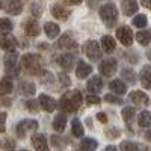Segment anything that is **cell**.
Segmentation results:
<instances>
[{"label": "cell", "instance_id": "obj_15", "mask_svg": "<svg viewBox=\"0 0 151 151\" xmlns=\"http://www.w3.org/2000/svg\"><path fill=\"white\" fill-rule=\"evenodd\" d=\"M139 79H141V83L144 86V89H151V65H145L141 70Z\"/></svg>", "mask_w": 151, "mask_h": 151}, {"label": "cell", "instance_id": "obj_2", "mask_svg": "<svg viewBox=\"0 0 151 151\" xmlns=\"http://www.w3.org/2000/svg\"><path fill=\"white\" fill-rule=\"evenodd\" d=\"M100 17L101 20L106 23V26L112 27L115 26V23L118 20V9L113 3H107V5H103L100 8Z\"/></svg>", "mask_w": 151, "mask_h": 151}, {"label": "cell", "instance_id": "obj_27", "mask_svg": "<svg viewBox=\"0 0 151 151\" xmlns=\"http://www.w3.org/2000/svg\"><path fill=\"white\" fill-rule=\"evenodd\" d=\"M65 125H67V116L64 115V113H59L53 121V129L60 133V132L65 130Z\"/></svg>", "mask_w": 151, "mask_h": 151}, {"label": "cell", "instance_id": "obj_50", "mask_svg": "<svg viewBox=\"0 0 151 151\" xmlns=\"http://www.w3.org/2000/svg\"><path fill=\"white\" fill-rule=\"evenodd\" d=\"M3 104H5V106H8V104H11V101H9L8 98H3Z\"/></svg>", "mask_w": 151, "mask_h": 151}, {"label": "cell", "instance_id": "obj_37", "mask_svg": "<svg viewBox=\"0 0 151 151\" xmlns=\"http://www.w3.org/2000/svg\"><path fill=\"white\" fill-rule=\"evenodd\" d=\"M42 3H40V2H33L32 5H30V12H32V15H35V17H40L41 14H42Z\"/></svg>", "mask_w": 151, "mask_h": 151}, {"label": "cell", "instance_id": "obj_47", "mask_svg": "<svg viewBox=\"0 0 151 151\" xmlns=\"http://www.w3.org/2000/svg\"><path fill=\"white\" fill-rule=\"evenodd\" d=\"M59 79H60V80H64V82H62L64 85H68V83H70L68 77H67V76H64V74H60V76H59Z\"/></svg>", "mask_w": 151, "mask_h": 151}, {"label": "cell", "instance_id": "obj_23", "mask_svg": "<svg viewBox=\"0 0 151 151\" xmlns=\"http://www.w3.org/2000/svg\"><path fill=\"white\" fill-rule=\"evenodd\" d=\"M101 47H103V50L106 53H113L115 52V47H116V42L110 35H104L101 38Z\"/></svg>", "mask_w": 151, "mask_h": 151}, {"label": "cell", "instance_id": "obj_8", "mask_svg": "<svg viewBox=\"0 0 151 151\" xmlns=\"http://www.w3.org/2000/svg\"><path fill=\"white\" fill-rule=\"evenodd\" d=\"M58 47L62 48V50H68V52H73V50L76 52V50H77V42L73 40V35L70 32H67V33L62 35L60 40L58 41Z\"/></svg>", "mask_w": 151, "mask_h": 151}, {"label": "cell", "instance_id": "obj_33", "mask_svg": "<svg viewBox=\"0 0 151 151\" xmlns=\"http://www.w3.org/2000/svg\"><path fill=\"white\" fill-rule=\"evenodd\" d=\"M68 95H70V98H71L73 104L76 106V109H79V107L82 106V103H83V97H82L80 91H79V89H74V91L68 92Z\"/></svg>", "mask_w": 151, "mask_h": 151}, {"label": "cell", "instance_id": "obj_44", "mask_svg": "<svg viewBox=\"0 0 151 151\" xmlns=\"http://www.w3.org/2000/svg\"><path fill=\"white\" fill-rule=\"evenodd\" d=\"M97 119L100 122H107V116H106V113H98L97 115Z\"/></svg>", "mask_w": 151, "mask_h": 151}, {"label": "cell", "instance_id": "obj_49", "mask_svg": "<svg viewBox=\"0 0 151 151\" xmlns=\"http://www.w3.org/2000/svg\"><path fill=\"white\" fill-rule=\"evenodd\" d=\"M104 151H118L115 147H113V145H109V147H106V150Z\"/></svg>", "mask_w": 151, "mask_h": 151}, {"label": "cell", "instance_id": "obj_48", "mask_svg": "<svg viewBox=\"0 0 151 151\" xmlns=\"http://www.w3.org/2000/svg\"><path fill=\"white\" fill-rule=\"evenodd\" d=\"M145 139H147V141H150V142H151V130H148V132H147V133H145Z\"/></svg>", "mask_w": 151, "mask_h": 151}, {"label": "cell", "instance_id": "obj_13", "mask_svg": "<svg viewBox=\"0 0 151 151\" xmlns=\"http://www.w3.org/2000/svg\"><path fill=\"white\" fill-rule=\"evenodd\" d=\"M130 100H132V103L136 104V106H147L150 103V98L145 92L142 91H133L130 94Z\"/></svg>", "mask_w": 151, "mask_h": 151}, {"label": "cell", "instance_id": "obj_30", "mask_svg": "<svg viewBox=\"0 0 151 151\" xmlns=\"http://www.w3.org/2000/svg\"><path fill=\"white\" fill-rule=\"evenodd\" d=\"M18 92L21 95H33L35 94V85H32L29 82H21L18 86Z\"/></svg>", "mask_w": 151, "mask_h": 151}, {"label": "cell", "instance_id": "obj_40", "mask_svg": "<svg viewBox=\"0 0 151 151\" xmlns=\"http://www.w3.org/2000/svg\"><path fill=\"white\" fill-rule=\"evenodd\" d=\"M86 103L88 104H100L101 103V100H100V97L98 95H95V94H89V95H86Z\"/></svg>", "mask_w": 151, "mask_h": 151}, {"label": "cell", "instance_id": "obj_39", "mask_svg": "<svg viewBox=\"0 0 151 151\" xmlns=\"http://www.w3.org/2000/svg\"><path fill=\"white\" fill-rule=\"evenodd\" d=\"M121 151H137V145L130 141H124L121 144Z\"/></svg>", "mask_w": 151, "mask_h": 151}, {"label": "cell", "instance_id": "obj_17", "mask_svg": "<svg viewBox=\"0 0 151 151\" xmlns=\"http://www.w3.org/2000/svg\"><path fill=\"white\" fill-rule=\"evenodd\" d=\"M15 47H17V40L12 35H3L2 36V48L5 52L11 53L15 50Z\"/></svg>", "mask_w": 151, "mask_h": 151}, {"label": "cell", "instance_id": "obj_4", "mask_svg": "<svg viewBox=\"0 0 151 151\" xmlns=\"http://www.w3.org/2000/svg\"><path fill=\"white\" fill-rule=\"evenodd\" d=\"M17 60H18V55L15 52H11L5 56L3 62H5V68H6V73L8 74H18L20 70H18V65H17Z\"/></svg>", "mask_w": 151, "mask_h": 151}, {"label": "cell", "instance_id": "obj_19", "mask_svg": "<svg viewBox=\"0 0 151 151\" xmlns=\"http://www.w3.org/2000/svg\"><path fill=\"white\" fill-rule=\"evenodd\" d=\"M23 27L29 36H38L40 35V24H38L36 20H27L23 24Z\"/></svg>", "mask_w": 151, "mask_h": 151}, {"label": "cell", "instance_id": "obj_36", "mask_svg": "<svg viewBox=\"0 0 151 151\" xmlns=\"http://www.w3.org/2000/svg\"><path fill=\"white\" fill-rule=\"evenodd\" d=\"M147 23H148V18H147V15H144V14H139V15H136V17L133 18V26H134V27H145Z\"/></svg>", "mask_w": 151, "mask_h": 151}, {"label": "cell", "instance_id": "obj_31", "mask_svg": "<svg viewBox=\"0 0 151 151\" xmlns=\"http://www.w3.org/2000/svg\"><path fill=\"white\" fill-rule=\"evenodd\" d=\"M122 118H124L125 124H127L129 127H132V122H133V119H134V109L130 107V106H125V107L122 109Z\"/></svg>", "mask_w": 151, "mask_h": 151}, {"label": "cell", "instance_id": "obj_38", "mask_svg": "<svg viewBox=\"0 0 151 151\" xmlns=\"http://www.w3.org/2000/svg\"><path fill=\"white\" fill-rule=\"evenodd\" d=\"M104 101L113 103V104H122V98L121 97H115L113 94H106L104 95Z\"/></svg>", "mask_w": 151, "mask_h": 151}, {"label": "cell", "instance_id": "obj_11", "mask_svg": "<svg viewBox=\"0 0 151 151\" xmlns=\"http://www.w3.org/2000/svg\"><path fill=\"white\" fill-rule=\"evenodd\" d=\"M121 9H122V14L132 17L133 14H136L139 6H137V0H122L121 2Z\"/></svg>", "mask_w": 151, "mask_h": 151}, {"label": "cell", "instance_id": "obj_28", "mask_svg": "<svg viewBox=\"0 0 151 151\" xmlns=\"http://www.w3.org/2000/svg\"><path fill=\"white\" fill-rule=\"evenodd\" d=\"M71 133H73V136H76V137H82V136H83L85 130H83V125H82V122L79 121V118H74V119H73V122H71Z\"/></svg>", "mask_w": 151, "mask_h": 151}, {"label": "cell", "instance_id": "obj_34", "mask_svg": "<svg viewBox=\"0 0 151 151\" xmlns=\"http://www.w3.org/2000/svg\"><path fill=\"white\" fill-rule=\"evenodd\" d=\"M12 29H14L12 21H9L8 18L0 20V32H2V35H9V32H12Z\"/></svg>", "mask_w": 151, "mask_h": 151}, {"label": "cell", "instance_id": "obj_35", "mask_svg": "<svg viewBox=\"0 0 151 151\" xmlns=\"http://www.w3.org/2000/svg\"><path fill=\"white\" fill-rule=\"evenodd\" d=\"M121 79L124 82H129V83H136V74L133 70H129V68H125L121 71Z\"/></svg>", "mask_w": 151, "mask_h": 151}, {"label": "cell", "instance_id": "obj_52", "mask_svg": "<svg viewBox=\"0 0 151 151\" xmlns=\"http://www.w3.org/2000/svg\"><path fill=\"white\" fill-rule=\"evenodd\" d=\"M21 151H27V150H21Z\"/></svg>", "mask_w": 151, "mask_h": 151}, {"label": "cell", "instance_id": "obj_24", "mask_svg": "<svg viewBox=\"0 0 151 151\" xmlns=\"http://www.w3.org/2000/svg\"><path fill=\"white\" fill-rule=\"evenodd\" d=\"M12 88H14L12 79L8 77V76H5V77L2 79V82H0V92H2L3 95H8V94L12 92Z\"/></svg>", "mask_w": 151, "mask_h": 151}, {"label": "cell", "instance_id": "obj_20", "mask_svg": "<svg viewBox=\"0 0 151 151\" xmlns=\"http://www.w3.org/2000/svg\"><path fill=\"white\" fill-rule=\"evenodd\" d=\"M59 107L64 110V112H67V113H73V112L76 110V106L73 104L68 92H67L65 95H62V98L59 100Z\"/></svg>", "mask_w": 151, "mask_h": 151}, {"label": "cell", "instance_id": "obj_46", "mask_svg": "<svg viewBox=\"0 0 151 151\" xmlns=\"http://www.w3.org/2000/svg\"><path fill=\"white\" fill-rule=\"evenodd\" d=\"M142 6H145L147 9H151V0H142Z\"/></svg>", "mask_w": 151, "mask_h": 151}, {"label": "cell", "instance_id": "obj_51", "mask_svg": "<svg viewBox=\"0 0 151 151\" xmlns=\"http://www.w3.org/2000/svg\"><path fill=\"white\" fill-rule=\"evenodd\" d=\"M148 56H150V59H151V52H150V53H148Z\"/></svg>", "mask_w": 151, "mask_h": 151}, {"label": "cell", "instance_id": "obj_1", "mask_svg": "<svg viewBox=\"0 0 151 151\" xmlns=\"http://www.w3.org/2000/svg\"><path fill=\"white\" fill-rule=\"evenodd\" d=\"M21 65H23V70L26 71L27 74L30 76H40L42 74V60L38 55H33V53H27L24 55L23 59H21Z\"/></svg>", "mask_w": 151, "mask_h": 151}, {"label": "cell", "instance_id": "obj_9", "mask_svg": "<svg viewBox=\"0 0 151 151\" xmlns=\"http://www.w3.org/2000/svg\"><path fill=\"white\" fill-rule=\"evenodd\" d=\"M3 9L11 15H18L23 11V3L20 0H6L3 3Z\"/></svg>", "mask_w": 151, "mask_h": 151}, {"label": "cell", "instance_id": "obj_18", "mask_svg": "<svg viewBox=\"0 0 151 151\" xmlns=\"http://www.w3.org/2000/svg\"><path fill=\"white\" fill-rule=\"evenodd\" d=\"M109 89H110L112 92L118 94V95H122V94L127 92V85L124 83V80L116 79V80H112V82L109 83Z\"/></svg>", "mask_w": 151, "mask_h": 151}, {"label": "cell", "instance_id": "obj_26", "mask_svg": "<svg viewBox=\"0 0 151 151\" xmlns=\"http://www.w3.org/2000/svg\"><path fill=\"white\" fill-rule=\"evenodd\" d=\"M98 147V142L92 137H85V139L80 142V150L82 151H95Z\"/></svg>", "mask_w": 151, "mask_h": 151}, {"label": "cell", "instance_id": "obj_7", "mask_svg": "<svg viewBox=\"0 0 151 151\" xmlns=\"http://www.w3.org/2000/svg\"><path fill=\"white\" fill-rule=\"evenodd\" d=\"M116 38L121 41V44L125 45V47H129V45L133 44V32H132V29L127 27V26L118 27V30H116Z\"/></svg>", "mask_w": 151, "mask_h": 151}, {"label": "cell", "instance_id": "obj_6", "mask_svg": "<svg viewBox=\"0 0 151 151\" xmlns=\"http://www.w3.org/2000/svg\"><path fill=\"white\" fill-rule=\"evenodd\" d=\"M36 129H38V122L35 119H24V121L18 122V125H17V134H18V137H24L26 133L33 132Z\"/></svg>", "mask_w": 151, "mask_h": 151}, {"label": "cell", "instance_id": "obj_3", "mask_svg": "<svg viewBox=\"0 0 151 151\" xmlns=\"http://www.w3.org/2000/svg\"><path fill=\"white\" fill-rule=\"evenodd\" d=\"M85 55L91 60H98L100 58H101V48H100V44L94 40L86 41L85 42Z\"/></svg>", "mask_w": 151, "mask_h": 151}, {"label": "cell", "instance_id": "obj_42", "mask_svg": "<svg viewBox=\"0 0 151 151\" xmlns=\"http://www.w3.org/2000/svg\"><path fill=\"white\" fill-rule=\"evenodd\" d=\"M15 150V142L12 139H8L5 141V151H14Z\"/></svg>", "mask_w": 151, "mask_h": 151}, {"label": "cell", "instance_id": "obj_22", "mask_svg": "<svg viewBox=\"0 0 151 151\" xmlns=\"http://www.w3.org/2000/svg\"><path fill=\"white\" fill-rule=\"evenodd\" d=\"M44 32H45V35H47L48 40H55V38L59 35L60 29H59V26H58L56 23L48 21V23H45V26H44Z\"/></svg>", "mask_w": 151, "mask_h": 151}, {"label": "cell", "instance_id": "obj_14", "mask_svg": "<svg viewBox=\"0 0 151 151\" xmlns=\"http://www.w3.org/2000/svg\"><path fill=\"white\" fill-rule=\"evenodd\" d=\"M40 106L45 110V112H53L58 106H56V101H55V98L53 97H48L45 94H41L40 95Z\"/></svg>", "mask_w": 151, "mask_h": 151}, {"label": "cell", "instance_id": "obj_43", "mask_svg": "<svg viewBox=\"0 0 151 151\" xmlns=\"http://www.w3.org/2000/svg\"><path fill=\"white\" fill-rule=\"evenodd\" d=\"M119 134H121V132H119L118 129H110V130L106 132V136H107V137H118Z\"/></svg>", "mask_w": 151, "mask_h": 151}, {"label": "cell", "instance_id": "obj_16", "mask_svg": "<svg viewBox=\"0 0 151 151\" xmlns=\"http://www.w3.org/2000/svg\"><path fill=\"white\" fill-rule=\"evenodd\" d=\"M101 89H103V80H101V77H98V76L91 77V80L88 82V91L92 92V94H100Z\"/></svg>", "mask_w": 151, "mask_h": 151}, {"label": "cell", "instance_id": "obj_45", "mask_svg": "<svg viewBox=\"0 0 151 151\" xmlns=\"http://www.w3.org/2000/svg\"><path fill=\"white\" fill-rule=\"evenodd\" d=\"M64 2H65V3H68V5H71V6H73V5H80V3H82V2H83V0H64Z\"/></svg>", "mask_w": 151, "mask_h": 151}, {"label": "cell", "instance_id": "obj_10", "mask_svg": "<svg viewBox=\"0 0 151 151\" xmlns=\"http://www.w3.org/2000/svg\"><path fill=\"white\" fill-rule=\"evenodd\" d=\"M52 14H53L55 18H58V20H60V21H65V20H68L70 15H71V9H68V8H65V6H62L60 3H58V5H55V6L52 8Z\"/></svg>", "mask_w": 151, "mask_h": 151}, {"label": "cell", "instance_id": "obj_29", "mask_svg": "<svg viewBox=\"0 0 151 151\" xmlns=\"http://www.w3.org/2000/svg\"><path fill=\"white\" fill-rule=\"evenodd\" d=\"M136 40H137V42H139L141 45H148L151 42V32L147 30V29L137 32L136 33Z\"/></svg>", "mask_w": 151, "mask_h": 151}, {"label": "cell", "instance_id": "obj_21", "mask_svg": "<svg viewBox=\"0 0 151 151\" xmlns=\"http://www.w3.org/2000/svg\"><path fill=\"white\" fill-rule=\"evenodd\" d=\"M91 71H92L91 65H89V64H86L85 60H80L79 64H77V68H76V74H77V77H79V79H85V77H88V76L91 74Z\"/></svg>", "mask_w": 151, "mask_h": 151}, {"label": "cell", "instance_id": "obj_12", "mask_svg": "<svg viewBox=\"0 0 151 151\" xmlns=\"http://www.w3.org/2000/svg\"><path fill=\"white\" fill-rule=\"evenodd\" d=\"M32 144H33V147H35L36 151H50L45 136L41 134V133H36V134L32 136Z\"/></svg>", "mask_w": 151, "mask_h": 151}, {"label": "cell", "instance_id": "obj_32", "mask_svg": "<svg viewBox=\"0 0 151 151\" xmlns=\"http://www.w3.org/2000/svg\"><path fill=\"white\" fill-rule=\"evenodd\" d=\"M137 124L141 127H151V113L148 110H144L139 113V118H137Z\"/></svg>", "mask_w": 151, "mask_h": 151}, {"label": "cell", "instance_id": "obj_5", "mask_svg": "<svg viewBox=\"0 0 151 151\" xmlns=\"http://www.w3.org/2000/svg\"><path fill=\"white\" fill-rule=\"evenodd\" d=\"M116 70H118V64L113 58H107V59L101 60V64H100V73L103 76H106V77L113 76L116 73Z\"/></svg>", "mask_w": 151, "mask_h": 151}, {"label": "cell", "instance_id": "obj_41", "mask_svg": "<svg viewBox=\"0 0 151 151\" xmlns=\"http://www.w3.org/2000/svg\"><path fill=\"white\" fill-rule=\"evenodd\" d=\"M38 104H40V101H33V100H29V101L26 103V107L30 110V112H38Z\"/></svg>", "mask_w": 151, "mask_h": 151}, {"label": "cell", "instance_id": "obj_25", "mask_svg": "<svg viewBox=\"0 0 151 151\" xmlns=\"http://www.w3.org/2000/svg\"><path fill=\"white\" fill-rule=\"evenodd\" d=\"M73 62H74V58L71 55H60V56H58V64L64 70H71L73 68Z\"/></svg>", "mask_w": 151, "mask_h": 151}]
</instances>
